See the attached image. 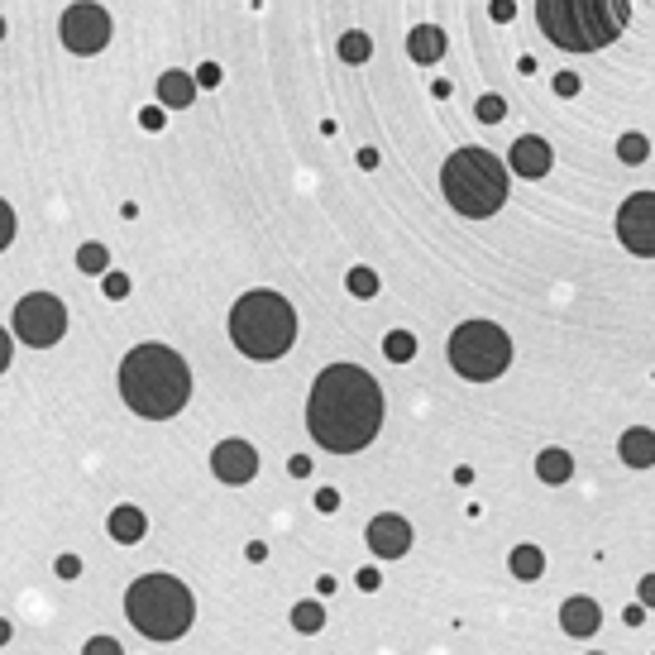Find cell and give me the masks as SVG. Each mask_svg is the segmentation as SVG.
<instances>
[{"label": "cell", "mask_w": 655, "mask_h": 655, "mask_svg": "<svg viewBox=\"0 0 655 655\" xmlns=\"http://www.w3.org/2000/svg\"><path fill=\"white\" fill-rule=\"evenodd\" d=\"M211 474L220 483H249L259 474V450L249 445V440H220L216 450H211Z\"/></svg>", "instance_id": "cell-11"}, {"label": "cell", "mask_w": 655, "mask_h": 655, "mask_svg": "<svg viewBox=\"0 0 655 655\" xmlns=\"http://www.w3.org/2000/svg\"><path fill=\"white\" fill-rule=\"evenodd\" d=\"M536 474H541V483H569L574 459H569V450H541L536 455Z\"/></svg>", "instance_id": "cell-19"}, {"label": "cell", "mask_w": 655, "mask_h": 655, "mask_svg": "<svg viewBox=\"0 0 655 655\" xmlns=\"http://www.w3.org/2000/svg\"><path fill=\"white\" fill-rule=\"evenodd\" d=\"M197 87H220V67L216 63H201L197 67Z\"/></svg>", "instance_id": "cell-32"}, {"label": "cell", "mask_w": 655, "mask_h": 655, "mask_svg": "<svg viewBox=\"0 0 655 655\" xmlns=\"http://www.w3.org/2000/svg\"><path fill=\"white\" fill-rule=\"evenodd\" d=\"M345 287H350V297H359V302H369V297H378V273L373 268H350V278H345Z\"/></svg>", "instance_id": "cell-24"}, {"label": "cell", "mask_w": 655, "mask_h": 655, "mask_svg": "<svg viewBox=\"0 0 655 655\" xmlns=\"http://www.w3.org/2000/svg\"><path fill=\"white\" fill-rule=\"evenodd\" d=\"M364 541L378 560H402L407 550H412V522L407 517H397V512H378L364 531Z\"/></svg>", "instance_id": "cell-12"}, {"label": "cell", "mask_w": 655, "mask_h": 655, "mask_svg": "<svg viewBox=\"0 0 655 655\" xmlns=\"http://www.w3.org/2000/svg\"><path fill=\"white\" fill-rule=\"evenodd\" d=\"M106 244H82V249H77V268H82V273H106Z\"/></svg>", "instance_id": "cell-26"}, {"label": "cell", "mask_w": 655, "mask_h": 655, "mask_svg": "<svg viewBox=\"0 0 655 655\" xmlns=\"http://www.w3.org/2000/svg\"><path fill=\"white\" fill-rule=\"evenodd\" d=\"M641 603H646V608H655V574H646V579H641Z\"/></svg>", "instance_id": "cell-41"}, {"label": "cell", "mask_w": 655, "mask_h": 655, "mask_svg": "<svg viewBox=\"0 0 655 655\" xmlns=\"http://www.w3.org/2000/svg\"><path fill=\"white\" fill-rule=\"evenodd\" d=\"M106 531H110V541H120V546H134V541H144L149 522H144V512H139V507L125 503V507H115V512H110Z\"/></svg>", "instance_id": "cell-18"}, {"label": "cell", "mask_w": 655, "mask_h": 655, "mask_svg": "<svg viewBox=\"0 0 655 655\" xmlns=\"http://www.w3.org/2000/svg\"><path fill=\"white\" fill-rule=\"evenodd\" d=\"M316 593H321V598H330V593H335V574H321V579H316Z\"/></svg>", "instance_id": "cell-43"}, {"label": "cell", "mask_w": 655, "mask_h": 655, "mask_svg": "<svg viewBox=\"0 0 655 655\" xmlns=\"http://www.w3.org/2000/svg\"><path fill=\"white\" fill-rule=\"evenodd\" d=\"M598 622H603V608L593 603V598H565V608H560V627L569 636H593L598 632Z\"/></svg>", "instance_id": "cell-15"}, {"label": "cell", "mask_w": 655, "mask_h": 655, "mask_svg": "<svg viewBox=\"0 0 655 655\" xmlns=\"http://www.w3.org/2000/svg\"><path fill=\"white\" fill-rule=\"evenodd\" d=\"M287 474H292V479H306V474H311V459L292 455V459H287Z\"/></svg>", "instance_id": "cell-36"}, {"label": "cell", "mask_w": 655, "mask_h": 655, "mask_svg": "<svg viewBox=\"0 0 655 655\" xmlns=\"http://www.w3.org/2000/svg\"><path fill=\"white\" fill-rule=\"evenodd\" d=\"M440 192L450 201V211H459L464 220H488L507 201V168L479 144L455 149L440 168Z\"/></svg>", "instance_id": "cell-5"}, {"label": "cell", "mask_w": 655, "mask_h": 655, "mask_svg": "<svg viewBox=\"0 0 655 655\" xmlns=\"http://www.w3.org/2000/svg\"><path fill=\"white\" fill-rule=\"evenodd\" d=\"M378 584H383V574H378V569H359V589H364V593H373Z\"/></svg>", "instance_id": "cell-39"}, {"label": "cell", "mask_w": 655, "mask_h": 655, "mask_svg": "<svg viewBox=\"0 0 655 655\" xmlns=\"http://www.w3.org/2000/svg\"><path fill=\"white\" fill-rule=\"evenodd\" d=\"M15 335L29 350H48L67 335V306L53 292H29L15 302Z\"/></svg>", "instance_id": "cell-8"}, {"label": "cell", "mask_w": 655, "mask_h": 655, "mask_svg": "<svg viewBox=\"0 0 655 655\" xmlns=\"http://www.w3.org/2000/svg\"><path fill=\"white\" fill-rule=\"evenodd\" d=\"M541 569H546L541 546H517L512 550V574H517V579H541Z\"/></svg>", "instance_id": "cell-20"}, {"label": "cell", "mask_w": 655, "mask_h": 655, "mask_svg": "<svg viewBox=\"0 0 655 655\" xmlns=\"http://www.w3.org/2000/svg\"><path fill=\"white\" fill-rule=\"evenodd\" d=\"M632 20V0H536V24L565 53H598Z\"/></svg>", "instance_id": "cell-3"}, {"label": "cell", "mask_w": 655, "mask_h": 655, "mask_svg": "<svg viewBox=\"0 0 655 655\" xmlns=\"http://www.w3.org/2000/svg\"><path fill=\"white\" fill-rule=\"evenodd\" d=\"M82 655H125V651H120L115 636H91L87 646H82Z\"/></svg>", "instance_id": "cell-29"}, {"label": "cell", "mask_w": 655, "mask_h": 655, "mask_svg": "<svg viewBox=\"0 0 655 655\" xmlns=\"http://www.w3.org/2000/svg\"><path fill=\"white\" fill-rule=\"evenodd\" d=\"M58 574H63V579H77V574H82V560H77V555H58Z\"/></svg>", "instance_id": "cell-34"}, {"label": "cell", "mask_w": 655, "mask_h": 655, "mask_svg": "<svg viewBox=\"0 0 655 655\" xmlns=\"http://www.w3.org/2000/svg\"><path fill=\"white\" fill-rule=\"evenodd\" d=\"M617 240L636 259H655V192H632L617 211Z\"/></svg>", "instance_id": "cell-10"}, {"label": "cell", "mask_w": 655, "mask_h": 655, "mask_svg": "<svg viewBox=\"0 0 655 655\" xmlns=\"http://www.w3.org/2000/svg\"><path fill=\"white\" fill-rule=\"evenodd\" d=\"M0 39H5V20H0Z\"/></svg>", "instance_id": "cell-46"}, {"label": "cell", "mask_w": 655, "mask_h": 655, "mask_svg": "<svg viewBox=\"0 0 655 655\" xmlns=\"http://www.w3.org/2000/svg\"><path fill=\"white\" fill-rule=\"evenodd\" d=\"M101 292H106L110 302H125V297H130V278H125V273H101Z\"/></svg>", "instance_id": "cell-27"}, {"label": "cell", "mask_w": 655, "mask_h": 655, "mask_svg": "<svg viewBox=\"0 0 655 655\" xmlns=\"http://www.w3.org/2000/svg\"><path fill=\"white\" fill-rule=\"evenodd\" d=\"M120 393L130 402V412L149 416V421H168L192 397V369L168 345H134L120 359Z\"/></svg>", "instance_id": "cell-2"}, {"label": "cell", "mask_w": 655, "mask_h": 655, "mask_svg": "<svg viewBox=\"0 0 655 655\" xmlns=\"http://www.w3.org/2000/svg\"><path fill=\"white\" fill-rule=\"evenodd\" d=\"M10 636H15V627H10V622L0 617V646H10Z\"/></svg>", "instance_id": "cell-45"}, {"label": "cell", "mask_w": 655, "mask_h": 655, "mask_svg": "<svg viewBox=\"0 0 655 655\" xmlns=\"http://www.w3.org/2000/svg\"><path fill=\"white\" fill-rule=\"evenodd\" d=\"M593 655H598V651H593Z\"/></svg>", "instance_id": "cell-47"}, {"label": "cell", "mask_w": 655, "mask_h": 655, "mask_svg": "<svg viewBox=\"0 0 655 655\" xmlns=\"http://www.w3.org/2000/svg\"><path fill=\"white\" fill-rule=\"evenodd\" d=\"M507 163H512V173H517V177H546L550 163H555V149H550L541 134H526V139L512 144Z\"/></svg>", "instance_id": "cell-13"}, {"label": "cell", "mask_w": 655, "mask_h": 655, "mask_svg": "<svg viewBox=\"0 0 655 655\" xmlns=\"http://www.w3.org/2000/svg\"><path fill=\"white\" fill-rule=\"evenodd\" d=\"M488 10H493V20H498V24H507L512 15H517V5H512V0H493Z\"/></svg>", "instance_id": "cell-35"}, {"label": "cell", "mask_w": 655, "mask_h": 655, "mask_svg": "<svg viewBox=\"0 0 655 655\" xmlns=\"http://www.w3.org/2000/svg\"><path fill=\"white\" fill-rule=\"evenodd\" d=\"M230 340L235 350L259 359V364H273L283 359L292 345H297V311L283 292H244L240 302L230 306Z\"/></svg>", "instance_id": "cell-4"}, {"label": "cell", "mask_w": 655, "mask_h": 655, "mask_svg": "<svg viewBox=\"0 0 655 655\" xmlns=\"http://www.w3.org/2000/svg\"><path fill=\"white\" fill-rule=\"evenodd\" d=\"M125 617L134 622V632H144L149 641H177L197 622V598L173 574H144L125 593Z\"/></svg>", "instance_id": "cell-6"}, {"label": "cell", "mask_w": 655, "mask_h": 655, "mask_svg": "<svg viewBox=\"0 0 655 655\" xmlns=\"http://www.w3.org/2000/svg\"><path fill=\"white\" fill-rule=\"evenodd\" d=\"M474 110H479L483 125H498V120L507 115V101H503V96H479V106H474Z\"/></svg>", "instance_id": "cell-28"}, {"label": "cell", "mask_w": 655, "mask_h": 655, "mask_svg": "<svg viewBox=\"0 0 655 655\" xmlns=\"http://www.w3.org/2000/svg\"><path fill=\"white\" fill-rule=\"evenodd\" d=\"M15 240V211H10V201H0V249H10Z\"/></svg>", "instance_id": "cell-30"}, {"label": "cell", "mask_w": 655, "mask_h": 655, "mask_svg": "<svg viewBox=\"0 0 655 655\" xmlns=\"http://www.w3.org/2000/svg\"><path fill=\"white\" fill-rule=\"evenodd\" d=\"M378 163H383V158H378V149H359V168H364V173H373Z\"/></svg>", "instance_id": "cell-40"}, {"label": "cell", "mask_w": 655, "mask_h": 655, "mask_svg": "<svg viewBox=\"0 0 655 655\" xmlns=\"http://www.w3.org/2000/svg\"><path fill=\"white\" fill-rule=\"evenodd\" d=\"M316 507H321V512H335V507H340V493H335V488H321V493H316Z\"/></svg>", "instance_id": "cell-38"}, {"label": "cell", "mask_w": 655, "mask_h": 655, "mask_svg": "<svg viewBox=\"0 0 655 655\" xmlns=\"http://www.w3.org/2000/svg\"><path fill=\"white\" fill-rule=\"evenodd\" d=\"M617 158H622L627 168L646 163V158H651V139H646V134H622V139H617Z\"/></svg>", "instance_id": "cell-22"}, {"label": "cell", "mask_w": 655, "mask_h": 655, "mask_svg": "<svg viewBox=\"0 0 655 655\" xmlns=\"http://www.w3.org/2000/svg\"><path fill=\"white\" fill-rule=\"evenodd\" d=\"M555 91H560V96H574V91H579V77H574V72H560V77H555Z\"/></svg>", "instance_id": "cell-37"}, {"label": "cell", "mask_w": 655, "mask_h": 655, "mask_svg": "<svg viewBox=\"0 0 655 655\" xmlns=\"http://www.w3.org/2000/svg\"><path fill=\"white\" fill-rule=\"evenodd\" d=\"M617 455H622L627 469H651V464H655V431H646V426L622 431V440H617Z\"/></svg>", "instance_id": "cell-16"}, {"label": "cell", "mask_w": 655, "mask_h": 655, "mask_svg": "<svg viewBox=\"0 0 655 655\" xmlns=\"http://www.w3.org/2000/svg\"><path fill=\"white\" fill-rule=\"evenodd\" d=\"M383 426V388L359 364H330L316 373L306 397V431L330 455H359L369 450Z\"/></svg>", "instance_id": "cell-1"}, {"label": "cell", "mask_w": 655, "mask_h": 655, "mask_svg": "<svg viewBox=\"0 0 655 655\" xmlns=\"http://www.w3.org/2000/svg\"><path fill=\"white\" fill-rule=\"evenodd\" d=\"M407 53H412V63H440L445 58V29L440 24H416L412 34H407Z\"/></svg>", "instance_id": "cell-17"}, {"label": "cell", "mask_w": 655, "mask_h": 655, "mask_svg": "<svg viewBox=\"0 0 655 655\" xmlns=\"http://www.w3.org/2000/svg\"><path fill=\"white\" fill-rule=\"evenodd\" d=\"M110 15L106 5H96V0H77V5H67L63 20H58V34H63V48L67 53H77V58H91V53H101L110 44Z\"/></svg>", "instance_id": "cell-9"}, {"label": "cell", "mask_w": 655, "mask_h": 655, "mask_svg": "<svg viewBox=\"0 0 655 655\" xmlns=\"http://www.w3.org/2000/svg\"><path fill=\"white\" fill-rule=\"evenodd\" d=\"M369 53H373V44L364 29H350V34L340 39V58H345V63H369Z\"/></svg>", "instance_id": "cell-25"}, {"label": "cell", "mask_w": 655, "mask_h": 655, "mask_svg": "<svg viewBox=\"0 0 655 655\" xmlns=\"http://www.w3.org/2000/svg\"><path fill=\"white\" fill-rule=\"evenodd\" d=\"M139 125H144V130H149V134H158V130H163V106L139 110Z\"/></svg>", "instance_id": "cell-31"}, {"label": "cell", "mask_w": 655, "mask_h": 655, "mask_svg": "<svg viewBox=\"0 0 655 655\" xmlns=\"http://www.w3.org/2000/svg\"><path fill=\"white\" fill-rule=\"evenodd\" d=\"M292 627L302 636H316L326 627V608H321V603H297V608H292Z\"/></svg>", "instance_id": "cell-21"}, {"label": "cell", "mask_w": 655, "mask_h": 655, "mask_svg": "<svg viewBox=\"0 0 655 655\" xmlns=\"http://www.w3.org/2000/svg\"><path fill=\"white\" fill-rule=\"evenodd\" d=\"M10 359H15V340H10V330H0V373L10 369Z\"/></svg>", "instance_id": "cell-33"}, {"label": "cell", "mask_w": 655, "mask_h": 655, "mask_svg": "<svg viewBox=\"0 0 655 655\" xmlns=\"http://www.w3.org/2000/svg\"><path fill=\"white\" fill-rule=\"evenodd\" d=\"M244 555H249V560H254V565H263V560H268V546H259V541H254V546L244 550Z\"/></svg>", "instance_id": "cell-44"}, {"label": "cell", "mask_w": 655, "mask_h": 655, "mask_svg": "<svg viewBox=\"0 0 655 655\" xmlns=\"http://www.w3.org/2000/svg\"><path fill=\"white\" fill-rule=\"evenodd\" d=\"M383 354L393 359V364H407L416 354V335L412 330H388V340H383Z\"/></svg>", "instance_id": "cell-23"}, {"label": "cell", "mask_w": 655, "mask_h": 655, "mask_svg": "<svg viewBox=\"0 0 655 655\" xmlns=\"http://www.w3.org/2000/svg\"><path fill=\"white\" fill-rule=\"evenodd\" d=\"M646 622V603H636V608H627V627H641Z\"/></svg>", "instance_id": "cell-42"}, {"label": "cell", "mask_w": 655, "mask_h": 655, "mask_svg": "<svg viewBox=\"0 0 655 655\" xmlns=\"http://www.w3.org/2000/svg\"><path fill=\"white\" fill-rule=\"evenodd\" d=\"M197 77H187L182 67H173V72H163L158 77V106L163 110H187L192 101H197Z\"/></svg>", "instance_id": "cell-14"}, {"label": "cell", "mask_w": 655, "mask_h": 655, "mask_svg": "<svg viewBox=\"0 0 655 655\" xmlns=\"http://www.w3.org/2000/svg\"><path fill=\"white\" fill-rule=\"evenodd\" d=\"M450 369L459 378H469V383H493V378H503L507 364H512V340H507L503 326H493V321H464V326L450 335Z\"/></svg>", "instance_id": "cell-7"}]
</instances>
